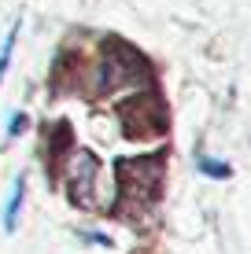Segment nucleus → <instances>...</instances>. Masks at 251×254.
<instances>
[{
	"label": "nucleus",
	"mask_w": 251,
	"mask_h": 254,
	"mask_svg": "<svg viewBox=\"0 0 251 254\" xmlns=\"http://www.w3.org/2000/svg\"><path fill=\"white\" fill-rule=\"evenodd\" d=\"M96 177H100V162H96V155H89V151H74L71 170H67V181H71V195H74V203L96 206Z\"/></svg>",
	"instance_id": "nucleus-1"
},
{
	"label": "nucleus",
	"mask_w": 251,
	"mask_h": 254,
	"mask_svg": "<svg viewBox=\"0 0 251 254\" xmlns=\"http://www.w3.org/2000/svg\"><path fill=\"white\" fill-rule=\"evenodd\" d=\"M15 41H19V22H11V30H7L4 45H0V81H4L7 66H11V52H15Z\"/></svg>",
	"instance_id": "nucleus-3"
},
{
	"label": "nucleus",
	"mask_w": 251,
	"mask_h": 254,
	"mask_svg": "<svg viewBox=\"0 0 251 254\" xmlns=\"http://www.w3.org/2000/svg\"><path fill=\"white\" fill-rule=\"evenodd\" d=\"M200 166H203L207 177H229V162H214V159H207V155H200Z\"/></svg>",
	"instance_id": "nucleus-4"
},
{
	"label": "nucleus",
	"mask_w": 251,
	"mask_h": 254,
	"mask_svg": "<svg viewBox=\"0 0 251 254\" xmlns=\"http://www.w3.org/2000/svg\"><path fill=\"white\" fill-rule=\"evenodd\" d=\"M22 195H26V177H15V185H11V195H7V203H4V232H15V225H19Z\"/></svg>",
	"instance_id": "nucleus-2"
},
{
	"label": "nucleus",
	"mask_w": 251,
	"mask_h": 254,
	"mask_svg": "<svg viewBox=\"0 0 251 254\" xmlns=\"http://www.w3.org/2000/svg\"><path fill=\"white\" fill-rule=\"evenodd\" d=\"M22 126H26V118H22V115H15L11 122H7V133H11V136H15V133H19V129H22Z\"/></svg>",
	"instance_id": "nucleus-5"
}]
</instances>
